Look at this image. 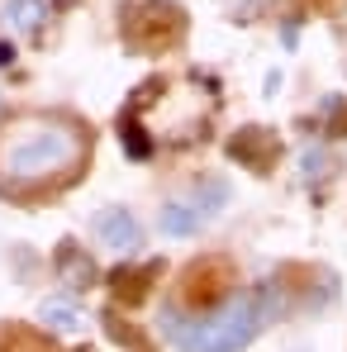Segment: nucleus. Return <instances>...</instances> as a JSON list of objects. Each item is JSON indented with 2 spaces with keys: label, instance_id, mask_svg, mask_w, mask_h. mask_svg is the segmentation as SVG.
Wrapping results in <instances>:
<instances>
[{
  "label": "nucleus",
  "instance_id": "obj_7",
  "mask_svg": "<svg viewBox=\"0 0 347 352\" xmlns=\"http://www.w3.org/2000/svg\"><path fill=\"white\" fill-rule=\"evenodd\" d=\"M38 319H43L48 329H58V333H81V329H86V314H81V305H76L71 295H48V300L38 305Z\"/></svg>",
  "mask_w": 347,
  "mask_h": 352
},
{
  "label": "nucleus",
  "instance_id": "obj_4",
  "mask_svg": "<svg viewBox=\"0 0 347 352\" xmlns=\"http://www.w3.org/2000/svg\"><path fill=\"white\" fill-rule=\"evenodd\" d=\"M124 29H128V38L162 48V38H172L176 29H181V10H176L172 0H143V5L124 19Z\"/></svg>",
  "mask_w": 347,
  "mask_h": 352
},
{
  "label": "nucleus",
  "instance_id": "obj_1",
  "mask_svg": "<svg viewBox=\"0 0 347 352\" xmlns=\"http://www.w3.org/2000/svg\"><path fill=\"white\" fill-rule=\"evenodd\" d=\"M86 162V133L67 119H24L0 133V181L10 190H48Z\"/></svg>",
  "mask_w": 347,
  "mask_h": 352
},
{
  "label": "nucleus",
  "instance_id": "obj_11",
  "mask_svg": "<svg viewBox=\"0 0 347 352\" xmlns=\"http://www.w3.org/2000/svg\"><path fill=\"white\" fill-rule=\"evenodd\" d=\"M119 133H124V148H128V157H133V162H148V157H153V133H143V129H138V119H124V124H119Z\"/></svg>",
  "mask_w": 347,
  "mask_h": 352
},
{
  "label": "nucleus",
  "instance_id": "obj_5",
  "mask_svg": "<svg viewBox=\"0 0 347 352\" xmlns=\"http://www.w3.org/2000/svg\"><path fill=\"white\" fill-rule=\"evenodd\" d=\"M96 238H100L110 252H138L143 229H138V219H133L124 205H110V210L96 214Z\"/></svg>",
  "mask_w": 347,
  "mask_h": 352
},
{
  "label": "nucleus",
  "instance_id": "obj_6",
  "mask_svg": "<svg viewBox=\"0 0 347 352\" xmlns=\"http://www.w3.org/2000/svg\"><path fill=\"white\" fill-rule=\"evenodd\" d=\"M229 157H238V162L252 167V172H262V167L276 162V138H271L267 129H238L229 138Z\"/></svg>",
  "mask_w": 347,
  "mask_h": 352
},
{
  "label": "nucleus",
  "instance_id": "obj_10",
  "mask_svg": "<svg viewBox=\"0 0 347 352\" xmlns=\"http://www.w3.org/2000/svg\"><path fill=\"white\" fill-rule=\"evenodd\" d=\"M5 19H10V29H19V34H38V29L48 24V0H10V5H5Z\"/></svg>",
  "mask_w": 347,
  "mask_h": 352
},
{
  "label": "nucleus",
  "instance_id": "obj_2",
  "mask_svg": "<svg viewBox=\"0 0 347 352\" xmlns=\"http://www.w3.org/2000/svg\"><path fill=\"white\" fill-rule=\"evenodd\" d=\"M162 333L172 338L181 352H243L267 324V309H262V295L257 291H233L214 314H181V309H162L157 314Z\"/></svg>",
  "mask_w": 347,
  "mask_h": 352
},
{
  "label": "nucleus",
  "instance_id": "obj_13",
  "mask_svg": "<svg viewBox=\"0 0 347 352\" xmlns=\"http://www.w3.org/2000/svg\"><path fill=\"white\" fill-rule=\"evenodd\" d=\"M10 58H14V53H10V43H0V67H5Z\"/></svg>",
  "mask_w": 347,
  "mask_h": 352
},
{
  "label": "nucleus",
  "instance_id": "obj_3",
  "mask_svg": "<svg viewBox=\"0 0 347 352\" xmlns=\"http://www.w3.org/2000/svg\"><path fill=\"white\" fill-rule=\"evenodd\" d=\"M229 181H219V176H200L186 195H172L167 205H162V214H157V224H162V234L167 238H186L195 234L200 224H210L224 205H229Z\"/></svg>",
  "mask_w": 347,
  "mask_h": 352
},
{
  "label": "nucleus",
  "instance_id": "obj_12",
  "mask_svg": "<svg viewBox=\"0 0 347 352\" xmlns=\"http://www.w3.org/2000/svg\"><path fill=\"white\" fill-rule=\"evenodd\" d=\"M300 172L309 176V181H319V176L328 172V157H324V148H309V153L300 157Z\"/></svg>",
  "mask_w": 347,
  "mask_h": 352
},
{
  "label": "nucleus",
  "instance_id": "obj_8",
  "mask_svg": "<svg viewBox=\"0 0 347 352\" xmlns=\"http://www.w3.org/2000/svg\"><path fill=\"white\" fill-rule=\"evenodd\" d=\"M58 272L76 286V291H86V286H96V262L76 248V243H62L58 248Z\"/></svg>",
  "mask_w": 347,
  "mask_h": 352
},
{
  "label": "nucleus",
  "instance_id": "obj_9",
  "mask_svg": "<svg viewBox=\"0 0 347 352\" xmlns=\"http://www.w3.org/2000/svg\"><path fill=\"white\" fill-rule=\"evenodd\" d=\"M153 281H157V267H124V272H115V300L119 305H143Z\"/></svg>",
  "mask_w": 347,
  "mask_h": 352
}]
</instances>
